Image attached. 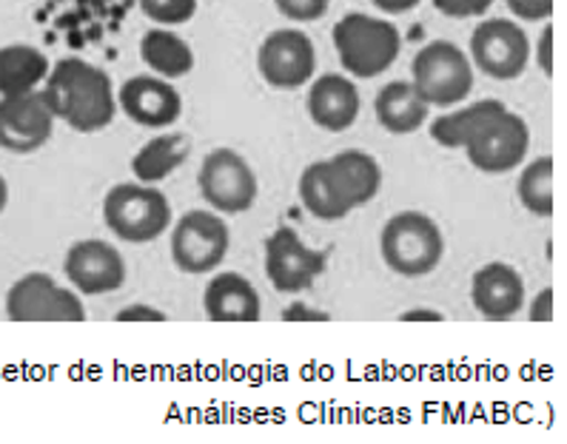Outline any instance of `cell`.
I'll return each instance as SVG.
<instances>
[{
  "mask_svg": "<svg viewBox=\"0 0 567 444\" xmlns=\"http://www.w3.org/2000/svg\"><path fill=\"white\" fill-rule=\"evenodd\" d=\"M43 97L54 120H63L83 134L106 128L117 109L112 78L81 58H63L49 69Z\"/></svg>",
  "mask_w": 567,
  "mask_h": 444,
  "instance_id": "obj_1",
  "label": "cell"
},
{
  "mask_svg": "<svg viewBox=\"0 0 567 444\" xmlns=\"http://www.w3.org/2000/svg\"><path fill=\"white\" fill-rule=\"evenodd\" d=\"M331 38H334L342 69L362 80L380 78L385 69L394 66L402 52L400 29L388 20L362 12L346 14L334 27Z\"/></svg>",
  "mask_w": 567,
  "mask_h": 444,
  "instance_id": "obj_2",
  "label": "cell"
},
{
  "mask_svg": "<svg viewBox=\"0 0 567 444\" xmlns=\"http://www.w3.org/2000/svg\"><path fill=\"white\" fill-rule=\"evenodd\" d=\"M382 262L394 273L420 279L434 273L445 257V237L434 219L422 211H400L380 234Z\"/></svg>",
  "mask_w": 567,
  "mask_h": 444,
  "instance_id": "obj_3",
  "label": "cell"
},
{
  "mask_svg": "<svg viewBox=\"0 0 567 444\" xmlns=\"http://www.w3.org/2000/svg\"><path fill=\"white\" fill-rule=\"evenodd\" d=\"M103 219L109 231L123 242H154L172 228V206L161 188L146 183H121L103 199Z\"/></svg>",
  "mask_w": 567,
  "mask_h": 444,
  "instance_id": "obj_4",
  "label": "cell"
},
{
  "mask_svg": "<svg viewBox=\"0 0 567 444\" xmlns=\"http://www.w3.org/2000/svg\"><path fill=\"white\" fill-rule=\"evenodd\" d=\"M411 83L427 106H456L474 92V63L451 40H431L411 63Z\"/></svg>",
  "mask_w": 567,
  "mask_h": 444,
  "instance_id": "obj_5",
  "label": "cell"
},
{
  "mask_svg": "<svg viewBox=\"0 0 567 444\" xmlns=\"http://www.w3.org/2000/svg\"><path fill=\"white\" fill-rule=\"evenodd\" d=\"M231 231L220 214L194 208L172 228V259L183 273H212L223 266Z\"/></svg>",
  "mask_w": 567,
  "mask_h": 444,
  "instance_id": "obj_6",
  "label": "cell"
},
{
  "mask_svg": "<svg viewBox=\"0 0 567 444\" xmlns=\"http://www.w3.org/2000/svg\"><path fill=\"white\" fill-rule=\"evenodd\" d=\"M197 188L217 214H246L257 203V174L234 148H214L197 172Z\"/></svg>",
  "mask_w": 567,
  "mask_h": 444,
  "instance_id": "obj_7",
  "label": "cell"
},
{
  "mask_svg": "<svg viewBox=\"0 0 567 444\" xmlns=\"http://www.w3.org/2000/svg\"><path fill=\"white\" fill-rule=\"evenodd\" d=\"M527 148H530V128L507 106L491 114L465 143L467 159L485 174H505L519 168L525 163Z\"/></svg>",
  "mask_w": 567,
  "mask_h": 444,
  "instance_id": "obj_8",
  "label": "cell"
},
{
  "mask_svg": "<svg viewBox=\"0 0 567 444\" xmlns=\"http://www.w3.org/2000/svg\"><path fill=\"white\" fill-rule=\"evenodd\" d=\"M7 317L12 322H83L86 308L78 293L34 271L9 288Z\"/></svg>",
  "mask_w": 567,
  "mask_h": 444,
  "instance_id": "obj_9",
  "label": "cell"
},
{
  "mask_svg": "<svg viewBox=\"0 0 567 444\" xmlns=\"http://www.w3.org/2000/svg\"><path fill=\"white\" fill-rule=\"evenodd\" d=\"M530 60V40L514 20H482L471 34V63L494 80H516Z\"/></svg>",
  "mask_w": 567,
  "mask_h": 444,
  "instance_id": "obj_10",
  "label": "cell"
},
{
  "mask_svg": "<svg viewBox=\"0 0 567 444\" xmlns=\"http://www.w3.org/2000/svg\"><path fill=\"white\" fill-rule=\"evenodd\" d=\"M257 69L274 89H300L315 78V40L300 29H274L260 43Z\"/></svg>",
  "mask_w": 567,
  "mask_h": 444,
  "instance_id": "obj_11",
  "label": "cell"
},
{
  "mask_svg": "<svg viewBox=\"0 0 567 444\" xmlns=\"http://www.w3.org/2000/svg\"><path fill=\"white\" fill-rule=\"evenodd\" d=\"M326 271V257L308 248L295 228H277L266 239V277L280 293H302Z\"/></svg>",
  "mask_w": 567,
  "mask_h": 444,
  "instance_id": "obj_12",
  "label": "cell"
},
{
  "mask_svg": "<svg viewBox=\"0 0 567 444\" xmlns=\"http://www.w3.org/2000/svg\"><path fill=\"white\" fill-rule=\"evenodd\" d=\"M63 273L83 297H103L123 288L126 259L106 239H81L66 251Z\"/></svg>",
  "mask_w": 567,
  "mask_h": 444,
  "instance_id": "obj_13",
  "label": "cell"
},
{
  "mask_svg": "<svg viewBox=\"0 0 567 444\" xmlns=\"http://www.w3.org/2000/svg\"><path fill=\"white\" fill-rule=\"evenodd\" d=\"M52 132L54 114L43 92L0 97V148L32 154L47 146Z\"/></svg>",
  "mask_w": 567,
  "mask_h": 444,
  "instance_id": "obj_14",
  "label": "cell"
},
{
  "mask_svg": "<svg viewBox=\"0 0 567 444\" xmlns=\"http://www.w3.org/2000/svg\"><path fill=\"white\" fill-rule=\"evenodd\" d=\"M117 103L132 123L146 128H168L183 114L181 92L157 74L128 78L117 92Z\"/></svg>",
  "mask_w": 567,
  "mask_h": 444,
  "instance_id": "obj_15",
  "label": "cell"
},
{
  "mask_svg": "<svg viewBox=\"0 0 567 444\" xmlns=\"http://www.w3.org/2000/svg\"><path fill=\"white\" fill-rule=\"evenodd\" d=\"M471 302L491 322L514 319L525 308V279L507 262H487L471 279Z\"/></svg>",
  "mask_w": 567,
  "mask_h": 444,
  "instance_id": "obj_16",
  "label": "cell"
},
{
  "mask_svg": "<svg viewBox=\"0 0 567 444\" xmlns=\"http://www.w3.org/2000/svg\"><path fill=\"white\" fill-rule=\"evenodd\" d=\"M308 114L315 120V126L326 128V132H348L360 117V92L346 74L328 72L311 83L308 89Z\"/></svg>",
  "mask_w": 567,
  "mask_h": 444,
  "instance_id": "obj_17",
  "label": "cell"
},
{
  "mask_svg": "<svg viewBox=\"0 0 567 444\" xmlns=\"http://www.w3.org/2000/svg\"><path fill=\"white\" fill-rule=\"evenodd\" d=\"M203 311L212 322H257L262 317V302L251 279L243 273H214L203 293Z\"/></svg>",
  "mask_w": 567,
  "mask_h": 444,
  "instance_id": "obj_18",
  "label": "cell"
},
{
  "mask_svg": "<svg viewBox=\"0 0 567 444\" xmlns=\"http://www.w3.org/2000/svg\"><path fill=\"white\" fill-rule=\"evenodd\" d=\"M326 168L328 174H331V179H334L337 194H340L342 203H346L351 211L360 206H368V203L380 194L382 166L377 163V157H371V154L348 148V152L328 157Z\"/></svg>",
  "mask_w": 567,
  "mask_h": 444,
  "instance_id": "obj_19",
  "label": "cell"
},
{
  "mask_svg": "<svg viewBox=\"0 0 567 444\" xmlns=\"http://www.w3.org/2000/svg\"><path fill=\"white\" fill-rule=\"evenodd\" d=\"M374 112L380 126L391 134H414L425 126L431 106L425 103L420 92H416L414 83L408 80H394L377 92Z\"/></svg>",
  "mask_w": 567,
  "mask_h": 444,
  "instance_id": "obj_20",
  "label": "cell"
},
{
  "mask_svg": "<svg viewBox=\"0 0 567 444\" xmlns=\"http://www.w3.org/2000/svg\"><path fill=\"white\" fill-rule=\"evenodd\" d=\"M192 154V140L181 132H168L161 137H152L141 152L132 157V172L137 177V183H146L154 186L166 179L168 174H174L183 166Z\"/></svg>",
  "mask_w": 567,
  "mask_h": 444,
  "instance_id": "obj_21",
  "label": "cell"
},
{
  "mask_svg": "<svg viewBox=\"0 0 567 444\" xmlns=\"http://www.w3.org/2000/svg\"><path fill=\"white\" fill-rule=\"evenodd\" d=\"M49 60L41 49L27 43H12L0 49V97L38 92L49 78Z\"/></svg>",
  "mask_w": 567,
  "mask_h": 444,
  "instance_id": "obj_22",
  "label": "cell"
},
{
  "mask_svg": "<svg viewBox=\"0 0 567 444\" xmlns=\"http://www.w3.org/2000/svg\"><path fill=\"white\" fill-rule=\"evenodd\" d=\"M141 58L157 78L177 80L192 74L194 52L186 40L166 27L148 29L141 40Z\"/></svg>",
  "mask_w": 567,
  "mask_h": 444,
  "instance_id": "obj_23",
  "label": "cell"
},
{
  "mask_svg": "<svg viewBox=\"0 0 567 444\" xmlns=\"http://www.w3.org/2000/svg\"><path fill=\"white\" fill-rule=\"evenodd\" d=\"M300 199L306 211L317 219H326V223H337V219L348 217L351 208L342 203V197L337 194L334 179L328 174L326 159L320 163H311V166L302 172L300 177Z\"/></svg>",
  "mask_w": 567,
  "mask_h": 444,
  "instance_id": "obj_24",
  "label": "cell"
},
{
  "mask_svg": "<svg viewBox=\"0 0 567 444\" xmlns=\"http://www.w3.org/2000/svg\"><path fill=\"white\" fill-rule=\"evenodd\" d=\"M499 109H505V103H499V100H480V103H471V106L460 109L454 114H442V117L434 120V126H431V137L442 148H465V143L474 137L476 128L491 114L499 112Z\"/></svg>",
  "mask_w": 567,
  "mask_h": 444,
  "instance_id": "obj_25",
  "label": "cell"
},
{
  "mask_svg": "<svg viewBox=\"0 0 567 444\" xmlns=\"http://www.w3.org/2000/svg\"><path fill=\"white\" fill-rule=\"evenodd\" d=\"M516 197L536 217L554 214V159L536 157L516 179Z\"/></svg>",
  "mask_w": 567,
  "mask_h": 444,
  "instance_id": "obj_26",
  "label": "cell"
},
{
  "mask_svg": "<svg viewBox=\"0 0 567 444\" xmlns=\"http://www.w3.org/2000/svg\"><path fill=\"white\" fill-rule=\"evenodd\" d=\"M141 9L148 20L161 27H181L197 12V0H141Z\"/></svg>",
  "mask_w": 567,
  "mask_h": 444,
  "instance_id": "obj_27",
  "label": "cell"
},
{
  "mask_svg": "<svg viewBox=\"0 0 567 444\" xmlns=\"http://www.w3.org/2000/svg\"><path fill=\"white\" fill-rule=\"evenodd\" d=\"M280 9L282 18L295 20V23H311V20L326 18L331 9V0H274Z\"/></svg>",
  "mask_w": 567,
  "mask_h": 444,
  "instance_id": "obj_28",
  "label": "cell"
},
{
  "mask_svg": "<svg viewBox=\"0 0 567 444\" xmlns=\"http://www.w3.org/2000/svg\"><path fill=\"white\" fill-rule=\"evenodd\" d=\"M496 0H434L436 12H442L445 18H482L487 9L494 7Z\"/></svg>",
  "mask_w": 567,
  "mask_h": 444,
  "instance_id": "obj_29",
  "label": "cell"
},
{
  "mask_svg": "<svg viewBox=\"0 0 567 444\" xmlns=\"http://www.w3.org/2000/svg\"><path fill=\"white\" fill-rule=\"evenodd\" d=\"M505 3L516 18L527 23H539L554 14V0H505Z\"/></svg>",
  "mask_w": 567,
  "mask_h": 444,
  "instance_id": "obj_30",
  "label": "cell"
},
{
  "mask_svg": "<svg viewBox=\"0 0 567 444\" xmlns=\"http://www.w3.org/2000/svg\"><path fill=\"white\" fill-rule=\"evenodd\" d=\"M536 60H539L542 74H554V27L547 23L539 34V43H536Z\"/></svg>",
  "mask_w": 567,
  "mask_h": 444,
  "instance_id": "obj_31",
  "label": "cell"
},
{
  "mask_svg": "<svg viewBox=\"0 0 567 444\" xmlns=\"http://www.w3.org/2000/svg\"><path fill=\"white\" fill-rule=\"evenodd\" d=\"M114 319H117V322H163L166 313L157 311V308L152 306H126L114 313Z\"/></svg>",
  "mask_w": 567,
  "mask_h": 444,
  "instance_id": "obj_32",
  "label": "cell"
},
{
  "mask_svg": "<svg viewBox=\"0 0 567 444\" xmlns=\"http://www.w3.org/2000/svg\"><path fill=\"white\" fill-rule=\"evenodd\" d=\"M527 317H530V322H550V319H554V291H550V288L539 291V297L534 299V306H530Z\"/></svg>",
  "mask_w": 567,
  "mask_h": 444,
  "instance_id": "obj_33",
  "label": "cell"
},
{
  "mask_svg": "<svg viewBox=\"0 0 567 444\" xmlns=\"http://www.w3.org/2000/svg\"><path fill=\"white\" fill-rule=\"evenodd\" d=\"M371 3L388 14H402V12H411V9L420 7L422 0H371Z\"/></svg>",
  "mask_w": 567,
  "mask_h": 444,
  "instance_id": "obj_34",
  "label": "cell"
},
{
  "mask_svg": "<svg viewBox=\"0 0 567 444\" xmlns=\"http://www.w3.org/2000/svg\"><path fill=\"white\" fill-rule=\"evenodd\" d=\"M402 322H442V313L436 311H405L402 313Z\"/></svg>",
  "mask_w": 567,
  "mask_h": 444,
  "instance_id": "obj_35",
  "label": "cell"
},
{
  "mask_svg": "<svg viewBox=\"0 0 567 444\" xmlns=\"http://www.w3.org/2000/svg\"><path fill=\"white\" fill-rule=\"evenodd\" d=\"M7 203H9V186H7V179H3V174H0V214L7 211Z\"/></svg>",
  "mask_w": 567,
  "mask_h": 444,
  "instance_id": "obj_36",
  "label": "cell"
}]
</instances>
